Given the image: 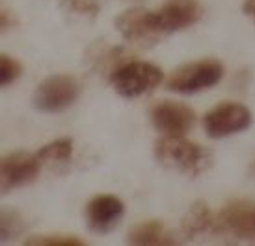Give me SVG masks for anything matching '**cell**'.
Segmentation results:
<instances>
[{
    "label": "cell",
    "instance_id": "cell-1",
    "mask_svg": "<svg viewBox=\"0 0 255 246\" xmlns=\"http://www.w3.org/2000/svg\"><path fill=\"white\" fill-rule=\"evenodd\" d=\"M157 163L168 170L181 175L198 176L209 169L213 156L209 149L182 137H162L153 147Z\"/></svg>",
    "mask_w": 255,
    "mask_h": 246
},
{
    "label": "cell",
    "instance_id": "cell-2",
    "mask_svg": "<svg viewBox=\"0 0 255 246\" xmlns=\"http://www.w3.org/2000/svg\"><path fill=\"white\" fill-rule=\"evenodd\" d=\"M225 75L223 64L215 58H203L179 66L169 76L166 88L172 92L193 95L217 85Z\"/></svg>",
    "mask_w": 255,
    "mask_h": 246
},
{
    "label": "cell",
    "instance_id": "cell-3",
    "mask_svg": "<svg viewBox=\"0 0 255 246\" xmlns=\"http://www.w3.org/2000/svg\"><path fill=\"white\" fill-rule=\"evenodd\" d=\"M163 79L162 70L147 61H126L110 75V83L124 98H138L153 91Z\"/></svg>",
    "mask_w": 255,
    "mask_h": 246
},
{
    "label": "cell",
    "instance_id": "cell-4",
    "mask_svg": "<svg viewBox=\"0 0 255 246\" xmlns=\"http://www.w3.org/2000/svg\"><path fill=\"white\" fill-rule=\"evenodd\" d=\"M80 94L78 79L72 75H54L44 79L32 95V105L45 114L70 108Z\"/></svg>",
    "mask_w": 255,
    "mask_h": 246
},
{
    "label": "cell",
    "instance_id": "cell-5",
    "mask_svg": "<svg viewBox=\"0 0 255 246\" xmlns=\"http://www.w3.org/2000/svg\"><path fill=\"white\" fill-rule=\"evenodd\" d=\"M253 123L251 111L239 102H222L204 115L203 125L212 138H223L245 131Z\"/></svg>",
    "mask_w": 255,
    "mask_h": 246
},
{
    "label": "cell",
    "instance_id": "cell-6",
    "mask_svg": "<svg viewBox=\"0 0 255 246\" xmlns=\"http://www.w3.org/2000/svg\"><path fill=\"white\" fill-rule=\"evenodd\" d=\"M150 121L156 131L168 137H182L196 124V113L182 102L160 101L150 110Z\"/></svg>",
    "mask_w": 255,
    "mask_h": 246
},
{
    "label": "cell",
    "instance_id": "cell-7",
    "mask_svg": "<svg viewBox=\"0 0 255 246\" xmlns=\"http://www.w3.org/2000/svg\"><path fill=\"white\" fill-rule=\"evenodd\" d=\"M41 169L37 156L28 151H12L1 157L0 162V189L1 194L25 187L34 182Z\"/></svg>",
    "mask_w": 255,
    "mask_h": 246
},
{
    "label": "cell",
    "instance_id": "cell-8",
    "mask_svg": "<svg viewBox=\"0 0 255 246\" xmlns=\"http://www.w3.org/2000/svg\"><path fill=\"white\" fill-rule=\"evenodd\" d=\"M203 16V7L197 0H166L153 10V25L157 34H172L197 23Z\"/></svg>",
    "mask_w": 255,
    "mask_h": 246
},
{
    "label": "cell",
    "instance_id": "cell-9",
    "mask_svg": "<svg viewBox=\"0 0 255 246\" xmlns=\"http://www.w3.org/2000/svg\"><path fill=\"white\" fill-rule=\"evenodd\" d=\"M124 204L114 194H98L86 206V223L97 235H108L120 225Z\"/></svg>",
    "mask_w": 255,
    "mask_h": 246
},
{
    "label": "cell",
    "instance_id": "cell-10",
    "mask_svg": "<svg viewBox=\"0 0 255 246\" xmlns=\"http://www.w3.org/2000/svg\"><path fill=\"white\" fill-rule=\"evenodd\" d=\"M116 28L126 41L137 45H152L160 38L153 25V10L143 7H133L120 13Z\"/></svg>",
    "mask_w": 255,
    "mask_h": 246
},
{
    "label": "cell",
    "instance_id": "cell-11",
    "mask_svg": "<svg viewBox=\"0 0 255 246\" xmlns=\"http://www.w3.org/2000/svg\"><path fill=\"white\" fill-rule=\"evenodd\" d=\"M219 223L234 236L244 241H255V201L236 200L222 210Z\"/></svg>",
    "mask_w": 255,
    "mask_h": 246
},
{
    "label": "cell",
    "instance_id": "cell-12",
    "mask_svg": "<svg viewBox=\"0 0 255 246\" xmlns=\"http://www.w3.org/2000/svg\"><path fill=\"white\" fill-rule=\"evenodd\" d=\"M181 233L187 241L207 235L217 229V220L204 201H196L181 219Z\"/></svg>",
    "mask_w": 255,
    "mask_h": 246
},
{
    "label": "cell",
    "instance_id": "cell-13",
    "mask_svg": "<svg viewBox=\"0 0 255 246\" xmlns=\"http://www.w3.org/2000/svg\"><path fill=\"white\" fill-rule=\"evenodd\" d=\"M126 241L130 245H175L177 239L159 220H146L131 227Z\"/></svg>",
    "mask_w": 255,
    "mask_h": 246
},
{
    "label": "cell",
    "instance_id": "cell-14",
    "mask_svg": "<svg viewBox=\"0 0 255 246\" xmlns=\"http://www.w3.org/2000/svg\"><path fill=\"white\" fill-rule=\"evenodd\" d=\"M124 54L126 51L121 47L99 42V44L91 45L86 58L97 72H110L111 75L117 67L124 64L123 61Z\"/></svg>",
    "mask_w": 255,
    "mask_h": 246
},
{
    "label": "cell",
    "instance_id": "cell-15",
    "mask_svg": "<svg viewBox=\"0 0 255 246\" xmlns=\"http://www.w3.org/2000/svg\"><path fill=\"white\" fill-rule=\"evenodd\" d=\"M73 154V140L72 138H57L45 146H42L35 156L41 163H66Z\"/></svg>",
    "mask_w": 255,
    "mask_h": 246
},
{
    "label": "cell",
    "instance_id": "cell-16",
    "mask_svg": "<svg viewBox=\"0 0 255 246\" xmlns=\"http://www.w3.org/2000/svg\"><path fill=\"white\" fill-rule=\"evenodd\" d=\"M26 223L18 210L1 208L0 211V241L1 244L13 242L23 235Z\"/></svg>",
    "mask_w": 255,
    "mask_h": 246
},
{
    "label": "cell",
    "instance_id": "cell-17",
    "mask_svg": "<svg viewBox=\"0 0 255 246\" xmlns=\"http://www.w3.org/2000/svg\"><path fill=\"white\" fill-rule=\"evenodd\" d=\"M61 7L73 15L95 18L101 10L98 0H61Z\"/></svg>",
    "mask_w": 255,
    "mask_h": 246
},
{
    "label": "cell",
    "instance_id": "cell-18",
    "mask_svg": "<svg viewBox=\"0 0 255 246\" xmlns=\"http://www.w3.org/2000/svg\"><path fill=\"white\" fill-rule=\"evenodd\" d=\"M23 69L22 64L16 58L6 54L0 56V85L6 86L10 85L12 82H15L20 75H22Z\"/></svg>",
    "mask_w": 255,
    "mask_h": 246
},
{
    "label": "cell",
    "instance_id": "cell-19",
    "mask_svg": "<svg viewBox=\"0 0 255 246\" xmlns=\"http://www.w3.org/2000/svg\"><path fill=\"white\" fill-rule=\"evenodd\" d=\"M25 245H38V246H79L85 245L82 239L73 238V236H44V235H37L25 241Z\"/></svg>",
    "mask_w": 255,
    "mask_h": 246
},
{
    "label": "cell",
    "instance_id": "cell-20",
    "mask_svg": "<svg viewBox=\"0 0 255 246\" xmlns=\"http://www.w3.org/2000/svg\"><path fill=\"white\" fill-rule=\"evenodd\" d=\"M15 23V18L12 16L10 12L1 9V13H0V25H1V31H4L7 26H12Z\"/></svg>",
    "mask_w": 255,
    "mask_h": 246
},
{
    "label": "cell",
    "instance_id": "cell-21",
    "mask_svg": "<svg viewBox=\"0 0 255 246\" xmlns=\"http://www.w3.org/2000/svg\"><path fill=\"white\" fill-rule=\"evenodd\" d=\"M242 10L245 15H248L250 18L254 19L255 22V0H245L242 4Z\"/></svg>",
    "mask_w": 255,
    "mask_h": 246
},
{
    "label": "cell",
    "instance_id": "cell-22",
    "mask_svg": "<svg viewBox=\"0 0 255 246\" xmlns=\"http://www.w3.org/2000/svg\"><path fill=\"white\" fill-rule=\"evenodd\" d=\"M251 173L255 176V159H254V162L251 163Z\"/></svg>",
    "mask_w": 255,
    "mask_h": 246
}]
</instances>
